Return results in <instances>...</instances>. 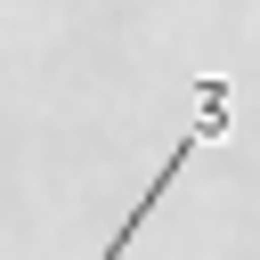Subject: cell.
<instances>
[{
    "mask_svg": "<svg viewBox=\"0 0 260 260\" xmlns=\"http://www.w3.org/2000/svg\"><path fill=\"white\" fill-rule=\"evenodd\" d=\"M211 138H228V81H219V73H211V81H203V89H195V122H187V130H179V146H171V154H162V171H154V179H146V195H138V203H130V219H122V228H114V236H106V252H98V260H122V252H130V244H138V228H146V219H154V211H162V195H171V187H179V171H187V162H195V146H211Z\"/></svg>",
    "mask_w": 260,
    "mask_h": 260,
    "instance_id": "1",
    "label": "cell"
}]
</instances>
